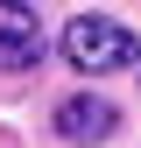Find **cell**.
I'll use <instances>...</instances> for the list:
<instances>
[{
	"label": "cell",
	"mask_w": 141,
	"mask_h": 148,
	"mask_svg": "<svg viewBox=\"0 0 141 148\" xmlns=\"http://www.w3.org/2000/svg\"><path fill=\"white\" fill-rule=\"evenodd\" d=\"M134 71H141V64H134Z\"/></svg>",
	"instance_id": "5b68a950"
},
{
	"label": "cell",
	"mask_w": 141,
	"mask_h": 148,
	"mask_svg": "<svg viewBox=\"0 0 141 148\" xmlns=\"http://www.w3.org/2000/svg\"><path fill=\"white\" fill-rule=\"evenodd\" d=\"M57 134H64L70 148L106 141V134H113V106H106L99 92H78V99H64V106H57Z\"/></svg>",
	"instance_id": "7a4b0ae2"
},
{
	"label": "cell",
	"mask_w": 141,
	"mask_h": 148,
	"mask_svg": "<svg viewBox=\"0 0 141 148\" xmlns=\"http://www.w3.org/2000/svg\"><path fill=\"white\" fill-rule=\"evenodd\" d=\"M0 7H28V0H0Z\"/></svg>",
	"instance_id": "277c9868"
},
{
	"label": "cell",
	"mask_w": 141,
	"mask_h": 148,
	"mask_svg": "<svg viewBox=\"0 0 141 148\" xmlns=\"http://www.w3.org/2000/svg\"><path fill=\"white\" fill-rule=\"evenodd\" d=\"M64 57L85 71V78H106V71H134L141 64V42L120 21H106V14H78V21L64 28Z\"/></svg>",
	"instance_id": "6da1fadb"
},
{
	"label": "cell",
	"mask_w": 141,
	"mask_h": 148,
	"mask_svg": "<svg viewBox=\"0 0 141 148\" xmlns=\"http://www.w3.org/2000/svg\"><path fill=\"white\" fill-rule=\"evenodd\" d=\"M35 57H42L35 7H0V71H28Z\"/></svg>",
	"instance_id": "3957f363"
}]
</instances>
